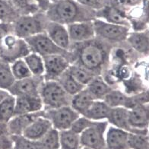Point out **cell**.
<instances>
[{
	"instance_id": "6da1fadb",
	"label": "cell",
	"mask_w": 149,
	"mask_h": 149,
	"mask_svg": "<svg viewBox=\"0 0 149 149\" xmlns=\"http://www.w3.org/2000/svg\"><path fill=\"white\" fill-rule=\"evenodd\" d=\"M113 47L97 37L83 43H72L69 60L71 64L80 65L96 76H103L110 65Z\"/></svg>"
},
{
	"instance_id": "7a4b0ae2",
	"label": "cell",
	"mask_w": 149,
	"mask_h": 149,
	"mask_svg": "<svg viewBox=\"0 0 149 149\" xmlns=\"http://www.w3.org/2000/svg\"><path fill=\"white\" fill-rule=\"evenodd\" d=\"M45 13L49 22H57L65 26L76 22L97 19L96 11L81 5L76 0L52 2Z\"/></svg>"
},
{
	"instance_id": "3957f363",
	"label": "cell",
	"mask_w": 149,
	"mask_h": 149,
	"mask_svg": "<svg viewBox=\"0 0 149 149\" xmlns=\"http://www.w3.org/2000/svg\"><path fill=\"white\" fill-rule=\"evenodd\" d=\"M49 22L44 12L20 15L18 19L12 23L13 32L16 36L26 39L45 32L46 27Z\"/></svg>"
},
{
	"instance_id": "277c9868",
	"label": "cell",
	"mask_w": 149,
	"mask_h": 149,
	"mask_svg": "<svg viewBox=\"0 0 149 149\" xmlns=\"http://www.w3.org/2000/svg\"><path fill=\"white\" fill-rule=\"evenodd\" d=\"M40 96L43 105V110L56 109L69 106L72 96L63 88L57 81H45L40 90Z\"/></svg>"
},
{
	"instance_id": "5b68a950",
	"label": "cell",
	"mask_w": 149,
	"mask_h": 149,
	"mask_svg": "<svg viewBox=\"0 0 149 149\" xmlns=\"http://www.w3.org/2000/svg\"><path fill=\"white\" fill-rule=\"evenodd\" d=\"M93 22L95 37L98 39L102 40L113 47L126 42L130 33V28L129 27L108 23L97 18Z\"/></svg>"
},
{
	"instance_id": "8992f818",
	"label": "cell",
	"mask_w": 149,
	"mask_h": 149,
	"mask_svg": "<svg viewBox=\"0 0 149 149\" xmlns=\"http://www.w3.org/2000/svg\"><path fill=\"white\" fill-rule=\"evenodd\" d=\"M30 53L31 49L25 40L15 33L8 34L0 43V59L10 64L24 59Z\"/></svg>"
},
{
	"instance_id": "52a82bcc",
	"label": "cell",
	"mask_w": 149,
	"mask_h": 149,
	"mask_svg": "<svg viewBox=\"0 0 149 149\" xmlns=\"http://www.w3.org/2000/svg\"><path fill=\"white\" fill-rule=\"evenodd\" d=\"M109 123L107 120L95 121L92 126L80 135L81 147L89 149H106V132Z\"/></svg>"
},
{
	"instance_id": "ba28073f",
	"label": "cell",
	"mask_w": 149,
	"mask_h": 149,
	"mask_svg": "<svg viewBox=\"0 0 149 149\" xmlns=\"http://www.w3.org/2000/svg\"><path fill=\"white\" fill-rule=\"evenodd\" d=\"M43 111V116L49 120L53 129L58 131L71 129L74 122L81 116L70 105Z\"/></svg>"
},
{
	"instance_id": "9c48e42d",
	"label": "cell",
	"mask_w": 149,
	"mask_h": 149,
	"mask_svg": "<svg viewBox=\"0 0 149 149\" xmlns=\"http://www.w3.org/2000/svg\"><path fill=\"white\" fill-rule=\"evenodd\" d=\"M24 40L28 43L31 52L37 53L42 57L61 54L66 56L69 59V51H65L56 45L45 32L28 37Z\"/></svg>"
},
{
	"instance_id": "30bf717a",
	"label": "cell",
	"mask_w": 149,
	"mask_h": 149,
	"mask_svg": "<svg viewBox=\"0 0 149 149\" xmlns=\"http://www.w3.org/2000/svg\"><path fill=\"white\" fill-rule=\"evenodd\" d=\"M127 11L117 0H108L101 9L96 12V18L104 20L108 23L126 26L130 28L128 20Z\"/></svg>"
},
{
	"instance_id": "8fae6325",
	"label": "cell",
	"mask_w": 149,
	"mask_h": 149,
	"mask_svg": "<svg viewBox=\"0 0 149 149\" xmlns=\"http://www.w3.org/2000/svg\"><path fill=\"white\" fill-rule=\"evenodd\" d=\"M45 81H57L70 66L71 63L66 56L54 54L43 56Z\"/></svg>"
},
{
	"instance_id": "7c38bea8",
	"label": "cell",
	"mask_w": 149,
	"mask_h": 149,
	"mask_svg": "<svg viewBox=\"0 0 149 149\" xmlns=\"http://www.w3.org/2000/svg\"><path fill=\"white\" fill-rule=\"evenodd\" d=\"M44 81L43 76H31L16 80L15 84L8 90V93L14 97L22 95H37L40 94V90Z\"/></svg>"
},
{
	"instance_id": "4fadbf2b",
	"label": "cell",
	"mask_w": 149,
	"mask_h": 149,
	"mask_svg": "<svg viewBox=\"0 0 149 149\" xmlns=\"http://www.w3.org/2000/svg\"><path fill=\"white\" fill-rule=\"evenodd\" d=\"M127 17L130 28L134 31H142L148 29L149 0H144L139 6L128 9Z\"/></svg>"
},
{
	"instance_id": "5bb4252c",
	"label": "cell",
	"mask_w": 149,
	"mask_h": 149,
	"mask_svg": "<svg viewBox=\"0 0 149 149\" xmlns=\"http://www.w3.org/2000/svg\"><path fill=\"white\" fill-rule=\"evenodd\" d=\"M94 21L76 22L67 25V30L72 43L88 41L95 37Z\"/></svg>"
},
{
	"instance_id": "9a60e30c",
	"label": "cell",
	"mask_w": 149,
	"mask_h": 149,
	"mask_svg": "<svg viewBox=\"0 0 149 149\" xmlns=\"http://www.w3.org/2000/svg\"><path fill=\"white\" fill-rule=\"evenodd\" d=\"M131 127L141 134H148L149 128V103L129 110Z\"/></svg>"
},
{
	"instance_id": "2e32d148",
	"label": "cell",
	"mask_w": 149,
	"mask_h": 149,
	"mask_svg": "<svg viewBox=\"0 0 149 149\" xmlns=\"http://www.w3.org/2000/svg\"><path fill=\"white\" fill-rule=\"evenodd\" d=\"M45 33L56 45L65 51H69L72 43L66 26L57 22H49L46 27Z\"/></svg>"
},
{
	"instance_id": "e0dca14e",
	"label": "cell",
	"mask_w": 149,
	"mask_h": 149,
	"mask_svg": "<svg viewBox=\"0 0 149 149\" xmlns=\"http://www.w3.org/2000/svg\"><path fill=\"white\" fill-rule=\"evenodd\" d=\"M15 97V116L20 114L33 113L43 110V102L40 94L22 95Z\"/></svg>"
},
{
	"instance_id": "ac0fdd59",
	"label": "cell",
	"mask_w": 149,
	"mask_h": 149,
	"mask_svg": "<svg viewBox=\"0 0 149 149\" xmlns=\"http://www.w3.org/2000/svg\"><path fill=\"white\" fill-rule=\"evenodd\" d=\"M44 111L37 112L33 113L15 115L7 123L8 134L10 135H22L24 130L33 120L40 116H43Z\"/></svg>"
},
{
	"instance_id": "d6986e66",
	"label": "cell",
	"mask_w": 149,
	"mask_h": 149,
	"mask_svg": "<svg viewBox=\"0 0 149 149\" xmlns=\"http://www.w3.org/2000/svg\"><path fill=\"white\" fill-rule=\"evenodd\" d=\"M129 132L108 126L106 132V149H129Z\"/></svg>"
},
{
	"instance_id": "ffe728a7",
	"label": "cell",
	"mask_w": 149,
	"mask_h": 149,
	"mask_svg": "<svg viewBox=\"0 0 149 149\" xmlns=\"http://www.w3.org/2000/svg\"><path fill=\"white\" fill-rule=\"evenodd\" d=\"M52 128L53 126L49 120L44 116H40L30 124L22 135L28 139L39 141Z\"/></svg>"
},
{
	"instance_id": "44dd1931",
	"label": "cell",
	"mask_w": 149,
	"mask_h": 149,
	"mask_svg": "<svg viewBox=\"0 0 149 149\" xmlns=\"http://www.w3.org/2000/svg\"><path fill=\"white\" fill-rule=\"evenodd\" d=\"M107 121L111 126L127 131L130 133H139L130 126L129 121V109L126 107H120L112 108Z\"/></svg>"
},
{
	"instance_id": "7402d4cb",
	"label": "cell",
	"mask_w": 149,
	"mask_h": 149,
	"mask_svg": "<svg viewBox=\"0 0 149 149\" xmlns=\"http://www.w3.org/2000/svg\"><path fill=\"white\" fill-rule=\"evenodd\" d=\"M126 42L135 52L144 56L149 55V29L130 32Z\"/></svg>"
},
{
	"instance_id": "603a6c76",
	"label": "cell",
	"mask_w": 149,
	"mask_h": 149,
	"mask_svg": "<svg viewBox=\"0 0 149 149\" xmlns=\"http://www.w3.org/2000/svg\"><path fill=\"white\" fill-rule=\"evenodd\" d=\"M95 100H103L113 88L104 79L102 75L95 76L86 87Z\"/></svg>"
},
{
	"instance_id": "cb8c5ba5",
	"label": "cell",
	"mask_w": 149,
	"mask_h": 149,
	"mask_svg": "<svg viewBox=\"0 0 149 149\" xmlns=\"http://www.w3.org/2000/svg\"><path fill=\"white\" fill-rule=\"evenodd\" d=\"M94 100H95L91 95L88 91L87 90L86 88H84L80 92L72 97L70 106L79 115L84 116Z\"/></svg>"
},
{
	"instance_id": "d4e9b609",
	"label": "cell",
	"mask_w": 149,
	"mask_h": 149,
	"mask_svg": "<svg viewBox=\"0 0 149 149\" xmlns=\"http://www.w3.org/2000/svg\"><path fill=\"white\" fill-rule=\"evenodd\" d=\"M111 109L104 100H94L84 116L92 121H104L107 120Z\"/></svg>"
},
{
	"instance_id": "484cf974",
	"label": "cell",
	"mask_w": 149,
	"mask_h": 149,
	"mask_svg": "<svg viewBox=\"0 0 149 149\" xmlns=\"http://www.w3.org/2000/svg\"><path fill=\"white\" fill-rule=\"evenodd\" d=\"M59 132L60 149H79L81 147L79 134L70 129Z\"/></svg>"
},
{
	"instance_id": "4316f807",
	"label": "cell",
	"mask_w": 149,
	"mask_h": 149,
	"mask_svg": "<svg viewBox=\"0 0 149 149\" xmlns=\"http://www.w3.org/2000/svg\"><path fill=\"white\" fill-rule=\"evenodd\" d=\"M57 81L63 87V88L72 97L80 92L81 91L85 88L74 79V77L69 73L68 69L57 79Z\"/></svg>"
},
{
	"instance_id": "83f0119b",
	"label": "cell",
	"mask_w": 149,
	"mask_h": 149,
	"mask_svg": "<svg viewBox=\"0 0 149 149\" xmlns=\"http://www.w3.org/2000/svg\"><path fill=\"white\" fill-rule=\"evenodd\" d=\"M21 15L18 10L8 0H0V22L13 23Z\"/></svg>"
},
{
	"instance_id": "f1b7e54d",
	"label": "cell",
	"mask_w": 149,
	"mask_h": 149,
	"mask_svg": "<svg viewBox=\"0 0 149 149\" xmlns=\"http://www.w3.org/2000/svg\"><path fill=\"white\" fill-rule=\"evenodd\" d=\"M16 81L11 69V64L0 61V90L8 91Z\"/></svg>"
},
{
	"instance_id": "f546056e",
	"label": "cell",
	"mask_w": 149,
	"mask_h": 149,
	"mask_svg": "<svg viewBox=\"0 0 149 149\" xmlns=\"http://www.w3.org/2000/svg\"><path fill=\"white\" fill-rule=\"evenodd\" d=\"M32 75L43 76L44 74V62L41 56L31 52L24 58Z\"/></svg>"
},
{
	"instance_id": "4dcf8cb0",
	"label": "cell",
	"mask_w": 149,
	"mask_h": 149,
	"mask_svg": "<svg viewBox=\"0 0 149 149\" xmlns=\"http://www.w3.org/2000/svg\"><path fill=\"white\" fill-rule=\"evenodd\" d=\"M68 71L78 82L82 84L84 87H86L94 77L96 76L86 69L74 64H71Z\"/></svg>"
},
{
	"instance_id": "1f68e13d",
	"label": "cell",
	"mask_w": 149,
	"mask_h": 149,
	"mask_svg": "<svg viewBox=\"0 0 149 149\" xmlns=\"http://www.w3.org/2000/svg\"><path fill=\"white\" fill-rule=\"evenodd\" d=\"M15 97L11 94L0 103V123H8L15 116Z\"/></svg>"
},
{
	"instance_id": "d6a6232c",
	"label": "cell",
	"mask_w": 149,
	"mask_h": 149,
	"mask_svg": "<svg viewBox=\"0 0 149 149\" xmlns=\"http://www.w3.org/2000/svg\"><path fill=\"white\" fill-rule=\"evenodd\" d=\"M129 95L120 90L113 88L105 97L104 101L111 108L126 107Z\"/></svg>"
},
{
	"instance_id": "836d02e7",
	"label": "cell",
	"mask_w": 149,
	"mask_h": 149,
	"mask_svg": "<svg viewBox=\"0 0 149 149\" xmlns=\"http://www.w3.org/2000/svg\"><path fill=\"white\" fill-rule=\"evenodd\" d=\"M38 141L43 149H59V132L52 128Z\"/></svg>"
},
{
	"instance_id": "e575fe53",
	"label": "cell",
	"mask_w": 149,
	"mask_h": 149,
	"mask_svg": "<svg viewBox=\"0 0 149 149\" xmlns=\"http://www.w3.org/2000/svg\"><path fill=\"white\" fill-rule=\"evenodd\" d=\"M13 146L12 149H43L38 141L28 139L23 135H11Z\"/></svg>"
},
{
	"instance_id": "d590c367",
	"label": "cell",
	"mask_w": 149,
	"mask_h": 149,
	"mask_svg": "<svg viewBox=\"0 0 149 149\" xmlns=\"http://www.w3.org/2000/svg\"><path fill=\"white\" fill-rule=\"evenodd\" d=\"M11 69L16 80H22L32 75L24 59H18L12 63L11 64Z\"/></svg>"
},
{
	"instance_id": "8d00e7d4",
	"label": "cell",
	"mask_w": 149,
	"mask_h": 149,
	"mask_svg": "<svg viewBox=\"0 0 149 149\" xmlns=\"http://www.w3.org/2000/svg\"><path fill=\"white\" fill-rule=\"evenodd\" d=\"M128 144L130 149H149L148 134L130 133Z\"/></svg>"
},
{
	"instance_id": "74e56055",
	"label": "cell",
	"mask_w": 149,
	"mask_h": 149,
	"mask_svg": "<svg viewBox=\"0 0 149 149\" xmlns=\"http://www.w3.org/2000/svg\"><path fill=\"white\" fill-rule=\"evenodd\" d=\"M149 103V89L145 91L142 92L136 93L128 97L127 101H126V107H125L127 109H132L135 107L142 105V104H148Z\"/></svg>"
},
{
	"instance_id": "f35d334b",
	"label": "cell",
	"mask_w": 149,
	"mask_h": 149,
	"mask_svg": "<svg viewBox=\"0 0 149 149\" xmlns=\"http://www.w3.org/2000/svg\"><path fill=\"white\" fill-rule=\"evenodd\" d=\"M94 123H95V121L89 120L85 116H80L74 122V123L72 124L70 130H72L74 132H76L77 134L81 135L84 130H86L88 128L92 126Z\"/></svg>"
},
{
	"instance_id": "ab89813d",
	"label": "cell",
	"mask_w": 149,
	"mask_h": 149,
	"mask_svg": "<svg viewBox=\"0 0 149 149\" xmlns=\"http://www.w3.org/2000/svg\"><path fill=\"white\" fill-rule=\"evenodd\" d=\"M76 1L81 5L91 8L97 12L104 7L108 0H76Z\"/></svg>"
},
{
	"instance_id": "60d3db41",
	"label": "cell",
	"mask_w": 149,
	"mask_h": 149,
	"mask_svg": "<svg viewBox=\"0 0 149 149\" xmlns=\"http://www.w3.org/2000/svg\"><path fill=\"white\" fill-rule=\"evenodd\" d=\"M14 33L13 32V24L12 23H3L0 22V43L4 40L6 37Z\"/></svg>"
},
{
	"instance_id": "b9f144b4",
	"label": "cell",
	"mask_w": 149,
	"mask_h": 149,
	"mask_svg": "<svg viewBox=\"0 0 149 149\" xmlns=\"http://www.w3.org/2000/svg\"><path fill=\"white\" fill-rule=\"evenodd\" d=\"M13 146L12 136L4 135L0 136V149H12Z\"/></svg>"
},
{
	"instance_id": "7bdbcfd3",
	"label": "cell",
	"mask_w": 149,
	"mask_h": 149,
	"mask_svg": "<svg viewBox=\"0 0 149 149\" xmlns=\"http://www.w3.org/2000/svg\"><path fill=\"white\" fill-rule=\"evenodd\" d=\"M117 1L128 10L140 5L144 0H117Z\"/></svg>"
},
{
	"instance_id": "ee69618b",
	"label": "cell",
	"mask_w": 149,
	"mask_h": 149,
	"mask_svg": "<svg viewBox=\"0 0 149 149\" xmlns=\"http://www.w3.org/2000/svg\"><path fill=\"white\" fill-rule=\"evenodd\" d=\"M4 135H9L7 128V123H0V136Z\"/></svg>"
},
{
	"instance_id": "f6af8a7d",
	"label": "cell",
	"mask_w": 149,
	"mask_h": 149,
	"mask_svg": "<svg viewBox=\"0 0 149 149\" xmlns=\"http://www.w3.org/2000/svg\"><path fill=\"white\" fill-rule=\"evenodd\" d=\"M10 94L8 91L4 90H0V103L2 102V100H4L7 97H8Z\"/></svg>"
},
{
	"instance_id": "bcb514c9",
	"label": "cell",
	"mask_w": 149,
	"mask_h": 149,
	"mask_svg": "<svg viewBox=\"0 0 149 149\" xmlns=\"http://www.w3.org/2000/svg\"><path fill=\"white\" fill-rule=\"evenodd\" d=\"M59 1H62V0H49V2H59Z\"/></svg>"
},
{
	"instance_id": "7dc6e473",
	"label": "cell",
	"mask_w": 149,
	"mask_h": 149,
	"mask_svg": "<svg viewBox=\"0 0 149 149\" xmlns=\"http://www.w3.org/2000/svg\"><path fill=\"white\" fill-rule=\"evenodd\" d=\"M79 149H89V148H84V147H81Z\"/></svg>"
},
{
	"instance_id": "c3c4849f",
	"label": "cell",
	"mask_w": 149,
	"mask_h": 149,
	"mask_svg": "<svg viewBox=\"0 0 149 149\" xmlns=\"http://www.w3.org/2000/svg\"><path fill=\"white\" fill-rule=\"evenodd\" d=\"M148 140H149V132H148Z\"/></svg>"
},
{
	"instance_id": "681fc988",
	"label": "cell",
	"mask_w": 149,
	"mask_h": 149,
	"mask_svg": "<svg viewBox=\"0 0 149 149\" xmlns=\"http://www.w3.org/2000/svg\"><path fill=\"white\" fill-rule=\"evenodd\" d=\"M8 1H10V2H11V1H12V0H8Z\"/></svg>"
},
{
	"instance_id": "f907efd6",
	"label": "cell",
	"mask_w": 149,
	"mask_h": 149,
	"mask_svg": "<svg viewBox=\"0 0 149 149\" xmlns=\"http://www.w3.org/2000/svg\"><path fill=\"white\" fill-rule=\"evenodd\" d=\"M0 61H1V59H0Z\"/></svg>"
},
{
	"instance_id": "816d5d0a",
	"label": "cell",
	"mask_w": 149,
	"mask_h": 149,
	"mask_svg": "<svg viewBox=\"0 0 149 149\" xmlns=\"http://www.w3.org/2000/svg\"><path fill=\"white\" fill-rule=\"evenodd\" d=\"M148 29H149V28H148Z\"/></svg>"
},
{
	"instance_id": "f5cc1de1",
	"label": "cell",
	"mask_w": 149,
	"mask_h": 149,
	"mask_svg": "<svg viewBox=\"0 0 149 149\" xmlns=\"http://www.w3.org/2000/svg\"><path fill=\"white\" fill-rule=\"evenodd\" d=\"M59 149H60V148H59Z\"/></svg>"
},
{
	"instance_id": "db71d44e",
	"label": "cell",
	"mask_w": 149,
	"mask_h": 149,
	"mask_svg": "<svg viewBox=\"0 0 149 149\" xmlns=\"http://www.w3.org/2000/svg\"><path fill=\"white\" fill-rule=\"evenodd\" d=\"M129 149H130V148H129Z\"/></svg>"
},
{
	"instance_id": "11a10c76",
	"label": "cell",
	"mask_w": 149,
	"mask_h": 149,
	"mask_svg": "<svg viewBox=\"0 0 149 149\" xmlns=\"http://www.w3.org/2000/svg\"></svg>"
}]
</instances>
